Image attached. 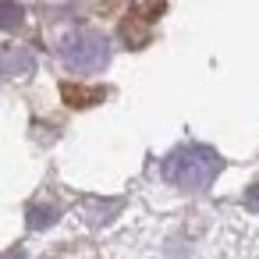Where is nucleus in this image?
<instances>
[{"mask_svg": "<svg viewBox=\"0 0 259 259\" xmlns=\"http://www.w3.org/2000/svg\"><path fill=\"white\" fill-rule=\"evenodd\" d=\"M220 156L209 146H178L167 160H163V178L181 188V192H202L213 185V178L220 174Z\"/></svg>", "mask_w": 259, "mask_h": 259, "instance_id": "1", "label": "nucleus"}, {"mask_svg": "<svg viewBox=\"0 0 259 259\" xmlns=\"http://www.w3.org/2000/svg\"><path fill=\"white\" fill-rule=\"evenodd\" d=\"M57 54H61V61L71 71L93 75V71L107 68V61H110V39L103 32H96V29H75V32H68L61 39Z\"/></svg>", "mask_w": 259, "mask_h": 259, "instance_id": "2", "label": "nucleus"}, {"mask_svg": "<svg viewBox=\"0 0 259 259\" xmlns=\"http://www.w3.org/2000/svg\"><path fill=\"white\" fill-rule=\"evenodd\" d=\"M22 25V8L15 0H0V29H18Z\"/></svg>", "mask_w": 259, "mask_h": 259, "instance_id": "3", "label": "nucleus"}]
</instances>
